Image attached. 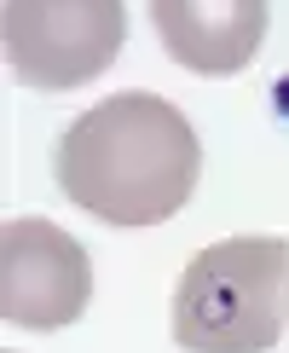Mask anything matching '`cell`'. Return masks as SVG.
<instances>
[{
  "label": "cell",
  "instance_id": "5",
  "mask_svg": "<svg viewBox=\"0 0 289 353\" xmlns=\"http://www.w3.org/2000/svg\"><path fill=\"white\" fill-rule=\"evenodd\" d=\"M266 0H151L162 52L191 76H237L260 58Z\"/></svg>",
  "mask_w": 289,
  "mask_h": 353
},
{
  "label": "cell",
  "instance_id": "2",
  "mask_svg": "<svg viewBox=\"0 0 289 353\" xmlns=\"http://www.w3.org/2000/svg\"><path fill=\"white\" fill-rule=\"evenodd\" d=\"M168 330L185 353H272L289 330V238H220L180 272Z\"/></svg>",
  "mask_w": 289,
  "mask_h": 353
},
{
  "label": "cell",
  "instance_id": "4",
  "mask_svg": "<svg viewBox=\"0 0 289 353\" xmlns=\"http://www.w3.org/2000/svg\"><path fill=\"white\" fill-rule=\"evenodd\" d=\"M93 301V261L64 226L12 214L0 226V319L18 330H64Z\"/></svg>",
  "mask_w": 289,
  "mask_h": 353
},
{
  "label": "cell",
  "instance_id": "1",
  "mask_svg": "<svg viewBox=\"0 0 289 353\" xmlns=\"http://www.w3.org/2000/svg\"><path fill=\"white\" fill-rule=\"evenodd\" d=\"M58 185L105 226H162L191 203L202 145L180 105L156 93H110L58 134Z\"/></svg>",
  "mask_w": 289,
  "mask_h": 353
},
{
  "label": "cell",
  "instance_id": "3",
  "mask_svg": "<svg viewBox=\"0 0 289 353\" xmlns=\"http://www.w3.org/2000/svg\"><path fill=\"white\" fill-rule=\"evenodd\" d=\"M127 41L122 0H6L0 12V47L18 87L69 93L98 81Z\"/></svg>",
  "mask_w": 289,
  "mask_h": 353
}]
</instances>
